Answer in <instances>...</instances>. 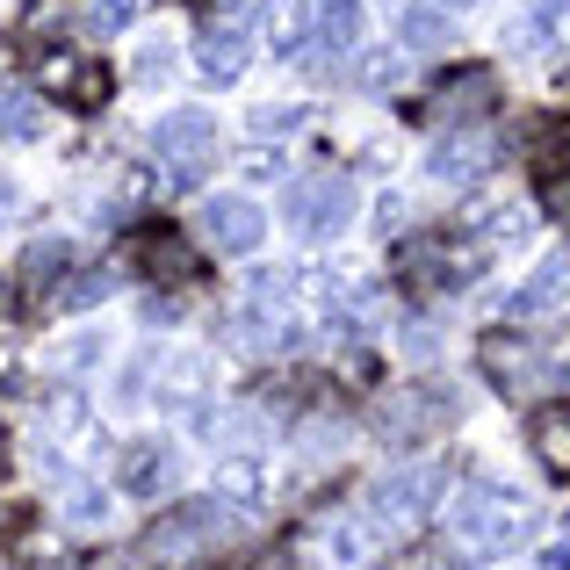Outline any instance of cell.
Listing matches in <instances>:
<instances>
[{"instance_id": "obj_37", "label": "cell", "mask_w": 570, "mask_h": 570, "mask_svg": "<svg viewBox=\"0 0 570 570\" xmlns=\"http://www.w3.org/2000/svg\"><path fill=\"white\" fill-rule=\"evenodd\" d=\"M22 209H29V195H22V188H14V181H8V174H0V217H22Z\"/></svg>"}, {"instance_id": "obj_6", "label": "cell", "mask_w": 570, "mask_h": 570, "mask_svg": "<svg viewBox=\"0 0 570 570\" xmlns=\"http://www.w3.org/2000/svg\"><path fill=\"white\" fill-rule=\"evenodd\" d=\"M491 159H499V145H491V130L484 124H455L441 145H433V181H484L491 174Z\"/></svg>"}, {"instance_id": "obj_23", "label": "cell", "mask_w": 570, "mask_h": 570, "mask_svg": "<svg viewBox=\"0 0 570 570\" xmlns=\"http://www.w3.org/2000/svg\"><path fill=\"white\" fill-rule=\"evenodd\" d=\"M217 491H224V499H238V505H261L267 499V462L261 455H224Z\"/></svg>"}, {"instance_id": "obj_36", "label": "cell", "mask_w": 570, "mask_h": 570, "mask_svg": "<svg viewBox=\"0 0 570 570\" xmlns=\"http://www.w3.org/2000/svg\"><path fill=\"white\" fill-rule=\"evenodd\" d=\"M51 22H58V0H29V14H22V29H29V37H43Z\"/></svg>"}, {"instance_id": "obj_26", "label": "cell", "mask_w": 570, "mask_h": 570, "mask_svg": "<svg viewBox=\"0 0 570 570\" xmlns=\"http://www.w3.org/2000/svg\"><path fill=\"white\" fill-rule=\"evenodd\" d=\"M0 138H37V95L29 87H0Z\"/></svg>"}, {"instance_id": "obj_13", "label": "cell", "mask_w": 570, "mask_h": 570, "mask_svg": "<svg viewBox=\"0 0 570 570\" xmlns=\"http://www.w3.org/2000/svg\"><path fill=\"white\" fill-rule=\"evenodd\" d=\"M441 419H448V412H441V397H433V390H404V397H390L383 412H376V433L404 448V441H426Z\"/></svg>"}, {"instance_id": "obj_33", "label": "cell", "mask_w": 570, "mask_h": 570, "mask_svg": "<svg viewBox=\"0 0 570 570\" xmlns=\"http://www.w3.org/2000/svg\"><path fill=\"white\" fill-rule=\"evenodd\" d=\"M296 124H304L296 109H253V138H275V145H282V138H289Z\"/></svg>"}, {"instance_id": "obj_16", "label": "cell", "mask_w": 570, "mask_h": 570, "mask_svg": "<svg viewBox=\"0 0 570 570\" xmlns=\"http://www.w3.org/2000/svg\"><path fill=\"white\" fill-rule=\"evenodd\" d=\"M505 43H513V51H557V43H570V0H534V8L505 29Z\"/></svg>"}, {"instance_id": "obj_15", "label": "cell", "mask_w": 570, "mask_h": 570, "mask_svg": "<svg viewBox=\"0 0 570 570\" xmlns=\"http://www.w3.org/2000/svg\"><path fill=\"white\" fill-rule=\"evenodd\" d=\"M528 448H534V462H542L549 476L570 484V404H542V412L528 419Z\"/></svg>"}, {"instance_id": "obj_2", "label": "cell", "mask_w": 570, "mask_h": 570, "mask_svg": "<svg viewBox=\"0 0 570 570\" xmlns=\"http://www.w3.org/2000/svg\"><path fill=\"white\" fill-rule=\"evenodd\" d=\"M153 145H159V159L174 167V188H195L209 174V159H217V124H209L203 109H174V116H159Z\"/></svg>"}, {"instance_id": "obj_40", "label": "cell", "mask_w": 570, "mask_h": 570, "mask_svg": "<svg viewBox=\"0 0 570 570\" xmlns=\"http://www.w3.org/2000/svg\"><path fill=\"white\" fill-rule=\"evenodd\" d=\"M0 296H8V282H0Z\"/></svg>"}, {"instance_id": "obj_4", "label": "cell", "mask_w": 570, "mask_h": 570, "mask_svg": "<svg viewBox=\"0 0 570 570\" xmlns=\"http://www.w3.org/2000/svg\"><path fill=\"white\" fill-rule=\"evenodd\" d=\"M347 217H354V188L347 181H304V188H289L296 238H340V232H347Z\"/></svg>"}, {"instance_id": "obj_8", "label": "cell", "mask_w": 570, "mask_h": 570, "mask_svg": "<svg viewBox=\"0 0 570 570\" xmlns=\"http://www.w3.org/2000/svg\"><path fill=\"white\" fill-rule=\"evenodd\" d=\"M203 238L224 246V253H253L267 238L261 203H246V195H209V203H203Z\"/></svg>"}, {"instance_id": "obj_29", "label": "cell", "mask_w": 570, "mask_h": 570, "mask_svg": "<svg viewBox=\"0 0 570 570\" xmlns=\"http://www.w3.org/2000/svg\"><path fill=\"white\" fill-rule=\"evenodd\" d=\"M404 80V51H362V66H354V87H368V95H383V87Z\"/></svg>"}, {"instance_id": "obj_34", "label": "cell", "mask_w": 570, "mask_h": 570, "mask_svg": "<svg viewBox=\"0 0 570 570\" xmlns=\"http://www.w3.org/2000/svg\"><path fill=\"white\" fill-rule=\"evenodd\" d=\"M145 195H153V174H145V167H124V174H116V203H145Z\"/></svg>"}, {"instance_id": "obj_38", "label": "cell", "mask_w": 570, "mask_h": 570, "mask_svg": "<svg viewBox=\"0 0 570 570\" xmlns=\"http://www.w3.org/2000/svg\"><path fill=\"white\" fill-rule=\"evenodd\" d=\"M246 8H253V0H209V22H238Z\"/></svg>"}, {"instance_id": "obj_20", "label": "cell", "mask_w": 570, "mask_h": 570, "mask_svg": "<svg viewBox=\"0 0 570 570\" xmlns=\"http://www.w3.org/2000/svg\"><path fill=\"white\" fill-rule=\"evenodd\" d=\"M311 22H318L325 51H354L362 29H368V8H362V0H311Z\"/></svg>"}, {"instance_id": "obj_19", "label": "cell", "mask_w": 570, "mask_h": 570, "mask_svg": "<svg viewBox=\"0 0 570 570\" xmlns=\"http://www.w3.org/2000/svg\"><path fill=\"white\" fill-rule=\"evenodd\" d=\"M563 296H570V253H549V261L534 267L528 282H520L513 311H520V318H542V311H557Z\"/></svg>"}, {"instance_id": "obj_12", "label": "cell", "mask_w": 570, "mask_h": 570, "mask_svg": "<svg viewBox=\"0 0 570 570\" xmlns=\"http://www.w3.org/2000/svg\"><path fill=\"white\" fill-rule=\"evenodd\" d=\"M116 491H124V499H159V491L174 484V455L159 441H130L124 455H116Z\"/></svg>"}, {"instance_id": "obj_5", "label": "cell", "mask_w": 570, "mask_h": 570, "mask_svg": "<svg viewBox=\"0 0 570 570\" xmlns=\"http://www.w3.org/2000/svg\"><path fill=\"white\" fill-rule=\"evenodd\" d=\"M217 534H224V505H209V499H188L181 513H167L153 534H145V549L174 563V557H195L203 542H217Z\"/></svg>"}, {"instance_id": "obj_41", "label": "cell", "mask_w": 570, "mask_h": 570, "mask_svg": "<svg viewBox=\"0 0 570 570\" xmlns=\"http://www.w3.org/2000/svg\"><path fill=\"white\" fill-rule=\"evenodd\" d=\"M0 448H8V441H0Z\"/></svg>"}, {"instance_id": "obj_27", "label": "cell", "mask_w": 570, "mask_h": 570, "mask_svg": "<svg viewBox=\"0 0 570 570\" xmlns=\"http://www.w3.org/2000/svg\"><path fill=\"white\" fill-rule=\"evenodd\" d=\"M66 563H72V549L58 534H22L14 542V570H66Z\"/></svg>"}, {"instance_id": "obj_11", "label": "cell", "mask_w": 570, "mask_h": 570, "mask_svg": "<svg viewBox=\"0 0 570 570\" xmlns=\"http://www.w3.org/2000/svg\"><path fill=\"white\" fill-rule=\"evenodd\" d=\"M195 72H203V87H232L238 72H246V29L203 22V37H195Z\"/></svg>"}, {"instance_id": "obj_22", "label": "cell", "mask_w": 570, "mask_h": 570, "mask_svg": "<svg viewBox=\"0 0 570 570\" xmlns=\"http://www.w3.org/2000/svg\"><path fill=\"white\" fill-rule=\"evenodd\" d=\"M43 441H95V419H87L80 390H58V397L43 404Z\"/></svg>"}, {"instance_id": "obj_14", "label": "cell", "mask_w": 570, "mask_h": 570, "mask_svg": "<svg viewBox=\"0 0 570 570\" xmlns=\"http://www.w3.org/2000/svg\"><path fill=\"white\" fill-rule=\"evenodd\" d=\"M397 43L404 51H448L455 43V14L441 0H404L397 8Z\"/></svg>"}, {"instance_id": "obj_21", "label": "cell", "mask_w": 570, "mask_h": 570, "mask_svg": "<svg viewBox=\"0 0 570 570\" xmlns=\"http://www.w3.org/2000/svg\"><path fill=\"white\" fill-rule=\"evenodd\" d=\"M484 109H491V80L484 72H455V80L441 87V109L433 116H441V124H476Z\"/></svg>"}, {"instance_id": "obj_18", "label": "cell", "mask_w": 570, "mask_h": 570, "mask_svg": "<svg viewBox=\"0 0 570 570\" xmlns=\"http://www.w3.org/2000/svg\"><path fill=\"white\" fill-rule=\"evenodd\" d=\"M145 376L159 383V397H167V404H203L209 362H203V354H153V368H145Z\"/></svg>"}, {"instance_id": "obj_35", "label": "cell", "mask_w": 570, "mask_h": 570, "mask_svg": "<svg viewBox=\"0 0 570 570\" xmlns=\"http://www.w3.org/2000/svg\"><path fill=\"white\" fill-rule=\"evenodd\" d=\"M167 72H174V51L167 43H145L138 51V80H167Z\"/></svg>"}, {"instance_id": "obj_1", "label": "cell", "mask_w": 570, "mask_h": 570, "mask_svg": "<svg viewBox=\"0 0 570 570\" xmlns=\"http://www.w3.org/2000/svg\"><path fill=\"white\" fill-rule=\"evenodd\" d=\"M455 534L470 549H513V542H528L534 534V505L520 499V491H505V484H470V491H455Z\"/></svg>"}, {"instance_id": "obj_31", "label": "cell", "mask_w": 570, "mask_h": 570, "mask_svg": "<svg viewBox=\"0 0 570 570\" xmlns=\"http://www.w3.org/2000/svg\"><path fill=\"white\" fill-rule=\"evenodd\" d=\"M95 362H101V340H95V333L66 340V347L51 354V368H58V376H80V368H95Z\"/></svg>"}, {"instance_id": "obj_25", "label": "cell", "mask_w": 570, "mask_h": 570, "mask_svg": "<svg viewBox=\"0 0 570 570\" xmlns=\"http://www.w3.org/2000/svg\"><path fill=\"white\" fill-rule=\"evenodd\" d=\"M238 181H282V167H289V159H282V145L275 138H253V145H238Z\"/></svg>"}, {"instance_id": "obj_24", "label": "cell", "mask_w": 570, "mask_h": 570, "mask_svg": "<svg viewBox=\"0 0 570 570\" xmlns=\"http://www.w3.org/2000/svg\"><path fill=\"white\" fill-rule=\"evenodd\" d=\"M101 296H109V275H95V267H66V275L51 282V289H43V304H58V311H95Z\"/></svg>"}, {"instance_id": "obj_3", "label": "cell", "mask_w": 570, "mask_h": 570, "mask_svg": "<svg viewBox=\"0 0 570 570\" xmlns=\"http://www.w3.org/2000/svg\"><path fill=\"white\" fill-rule=\"evenodd\" d=\"M37 87L51 101H66V109H101V101L116 95V72L101 66V58H80V51H66V43H58V51L37 58Z\"/></svg>"}, {"instance_id": "obj_32", "label": "cell", "mask_w": 570, "mask_h": 570, "mask_svg": "<svg viewBox=\"0 0 570 570\" xmlns=\"http://www.w3.org/2000/svg\"><path fill=\"white\" fill-rule=\"evenodd\" d=\"M368 528H376V520H347V528H340V534H333V549H340V563H362V557H368V542H376V534H368Z\"/></svg>"}, {"instance_id": "obj_30", "label": "cell", "mask_w": 570, "mask_h": 570, "mask_svg": "<svg viewBox=\"0 0 570 570\" xmlns=\"http://www.w3.org/2000/svg\"><path fill=\"white\" fill-rule=\"evenodd\" d=\"M66 267H72V246H66V238H43V246H29V261H22V282L66 275Z\"/></svg>"}, {"instance_id": "obj_9", "label": "cell", "mask_w": 570, "mask_h": 570, "mask_svg": "<svg viewBox=\"0 0 570 570\" xmlns=\"http://www.w3.org/2000/svg\"><path fill=\"white\" fill-rule=\"evenodd\" d=\"M476 368H484L491 383H499V397H528V376H534V347L520 333H505V325H491L484 340H476Z\"/></svg>"}, {"instance_id": "obj_39", "label": "cell", "mask_w": 570, "mask_h": 570, "mask_svg": "<svg viewBox=\"0 0 570 570\" xmlns=\"http://www.w3.org/2000/svg\"><path fill=\"white\" fill-rule=\"evenodd\" d=\"M441 8H470V0H441Z\"/></svg>"}, {"instance_id": "obj_28", "label": "cell", "mask_w": 570, "mask_h": 570, "mask_svg": "<svg viewBox=\"0 0 570 570\" xmlns=\"http://www.w3.org/2000/svg\"><path fill=\"white\" fill-rule=\"evenodd\" d=\"M130 14H138V0H80L87 37H116V29H130Z\"/></svg>"}, {"instance_id": "obj_10", "label": "cell", "mask_w": 570, "mask_h": 570, "mask_svg": "<svg viewBox=\"0 0 570 570\" xmlns=\"http://www.w3.org/2000/svg\"><path fill=\"white\" fill-rule=\"evenodd\" d=\"M130 261H138V275H153L159 289H181V282L195 275V253L181 232H167V224H153V232L130 238Z\"/></svg>"}, {"instance_id": "obj_7", "label": "cell", "mask_w": 570, "mask_h": 570, "mask_svg": "<svg viewBox=\"0 0 570 570\" xmlns=\"http://www.w3.org/2000/svg\"><path fill=\"white\" fill-rule=\"evenodd\" d=\"M433 491H441V476L433 470H397L390 484H376V528H390V534H404V528H419L426 520V505H433Z\"/></svg>"}, {"instance_id": "obj_17", "label": "cell", "mask_w": 570, "mask_h": 570, "mask_svg": "<svg viewBox=\"0 0 570 570\" xmlns=\"http://www.w3.org/2000/svg\"><path fill=\"white\" fill-rule=\"evenodd\" d=\"M261 29H267V51H275V58L311 51V37H318V22H311V0H267Z\"/></svg>"}]
</instances>
